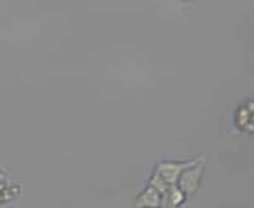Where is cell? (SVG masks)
I'll use <instances>...</instances> for the list:
<instances>
[{"mask_svg":"<svg viewBox=\"0 0 254 208\" xmlns=\"http://www.w3.org/2000/svg\"><path fill=\"white\" fill-rule=\"evenodd\" d=\"M204 156H197L192 159H185V161H177V159H164L160 161L155 166V172L168 183L169 186H174L179 183V178L182 177V173L185 172L188 167H192L194 164H197Z\"/></svg>","mask_w":254,"mask_h":208,"instance_id":"6da1fadb","label":"cell"},{"mask_svg":"<svg viewBox=\"0 0 254 208\" xmlns=\"http://www.w3.org/2000/svg\"><path fill=\"white\" fill-rule=\"evenodd\" d=\"M185 201H187V196L183 194V191L177 185H174V186H169V189L163 194L161 208H180Z\"/></svg>","mask_w":254,"mask_h":208,"instance_id":"277c9868","label":"cell"},{"mask_svg":"<svg viewBox=\"0 0 254 208\" xmlns=\"http://www.w3.org/2000/svg\"><path fill=\"white\" fill-rule=\"evenodd\" d=\"M204 169H205V158H202L197 164H194L192 167H188L185 172L182 173L177 186L183 191V194H185L187 197L194 196L197 193L200 183H202Z\"/></svg>","mask_w":254,"mask_h":208,"instance_id":"7a4b0ae2","label":"cell"},{"mask_svg":"<svg viewBox=\"0 0 254 208\" xmlns=\"http://www.w3.org/2000/svg\"><path fill=\"white\" fill-rule=\"evenodd\" d=\"M163 196L152 186H145L134 199L136 208H161Z\"/></svg>","mask_w":254,"mask_h":208,"instance_id":"3957f363","label":"cell"},{"mask_svg":"<svg viewBox=\"0 0 254 208\" xmlns=\"http://www.w3.org/2000/svg\"><path fill=\"white\" fill-rule=\"evenodd\" d=\"M148 186H152L153 189H156V191H158V193L163 196L164 193H166V191H168L169 189V185L168 183H166V181L158 175V173H156L155 170L152 172V175H150V180H148V183H147Z\"/></svg>","mask_w":254,"mask_h":208,"instance_id":"5b68a950","label":"cell"}]
</instances>
